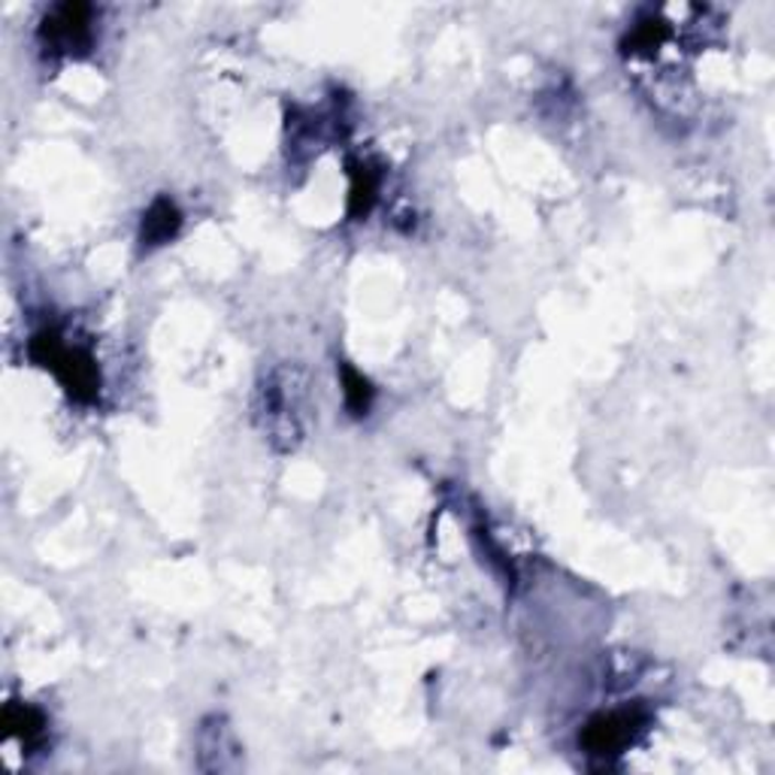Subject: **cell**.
<instances>
[{
  "label": "cell",
  "mask_w": 775,
  "mask_h": 775,
  "mask_svg": "<svg viewBox=\"0 0 775 775\" xmlns=\"http://www.w3.org/2000/svg\"><path fill=\"white\" fill-rule=\"evenodd\" d=\"M43 46L52 52H83L91 46V7L85 3H61L48 12L46 22L40 28Z\"/></svg>",
  "instance_id": "cell-2"
},
{
  "label": "cell",
  "mask_w": 775,
  "mask_h": 775,
  "mask_svg": "<svg viewBox=\"0 0 775 775\" xmlns=\"http://www.w3.org/2000/svg\"><path fill=\"white\" fill-rule=\"evenodd\" d=\"M342 394H346V406L351 410V415H363L373 403L370 379H363L358 370H351L349 363H342Z\"/></svg>",
  "instance_id": "cell-7"
},
{
  "label": "cell",
  "mask_w": 775,
  "mask_h": 775,
  "mask_svg": "<svg viewBox=\"0 0 775 775\" xmlns=\"http://www.w3.org/2000/svg\"><path fill=\"white\" fill-rule=\"evenodd\" d=\"M349 216H367L375 200V192H379V176L370 164H358V161L349 164Z\"/></svg>",
  "instance_id": "cell-5"
},
{
  "label": "cell",
  "mask_w": 775,
  "mask_h": 775,
  "mask_svg": "<svg viewBox=\"0 0 775 775\" xmlns=\"http://www.w3.org/2000/svg\"><path fill=\"white\" fill-rule=\"evenodd\" d=\"M179 225H182V212L176 209V204H173L170 197H157L155 204L145 209L140 240H143L145 249L164 245V242L176 237Z\"/></svg>",
  "instance_id": "cell-4"
},
{
  "label": "cell",
  "mask_w": 775,
  "mask_h": 775,
  "mask_svg": "<svg viewBox=\"0 0 775 775\" xmlns=\"http://www.w3.org/2000/svg\"><path fill=\"white\" fill-rule=\"evenodd\" d=\"M636 730H640V714L636 712L597 714L585 727L581 745L591 754H618L633 739Z\"/></svg>",
  "instance_id": "cell-3"
},
{
  "label": "cell",
  "mask_w": 775,
  "mask_h": 775,
  "mask_svg": "<svg viewBox=\"0 0 775 775\" xmlns=\"http://www.w3.org/2000/svg\"><path fill=\"white\" fill-rule=\"evenodd\" d=\"M31 361L46 367L58 375V382L67 388V394L79 403H91L100 391V373L97 363L91 361V354L83 349H70L64 346V339L55 330H40L31 346H28Z\"/></svg>",
  "instance_id": "cell-1"
},
{
  "label": "cell",
  "mask_w": 775,
  "mask_h": 775,
  "mask_svg": "<svg viewBox=\"0 0 775 775\" xmlns=\"http://www.w3.org/2000/svg\"><path fill=\"white\" fill-rule=\"evenodd\" d=\"M3 727H7V736H19L24 745H31L40 733H43V714L31 709V706H19V702H10L7 712H3Z\"/></svg>",
  "instance_id": "cell-6"
}]
</instances>
